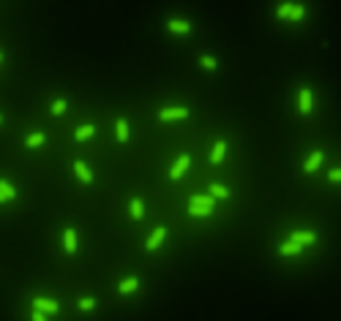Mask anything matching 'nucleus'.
Instances as JSON below:
<instances>
[{
	"instance_id": "1",
	"label": "nucleus",
	"mask_w": 341,
	"mask_h": 321,
	"mask_svg": "<svg viewBox=\"0 0 341 321\" xmlns=\"http://www.w3.org/2000/svg\"><path fill=\"white\" fill-rule=\"evenodd\" d=\"M276 16L279 19H292V22H300L306 16V8L298 3H279V8H276Z\"/></svg>"
},
{
	"instance_id": "2",
	"label": "nucleus",
	"mask_w": 341,
	"mask_h": 321,
	"mask_svg": "<svg viewBox=\"0 0 341 321\" xmlns=\"http://www.w3.org/2000/svg\"><path fill=\"white\" fill-rule=\"evenodd\" d=\"M33 311L47 316V313H60V305L55 300H49V297H33Z\"/></svg>"
},
{
	"instance_id": "3",
	"label": "nucleus",
	"mask_w": 341,
	"mask_h": 321,
	"mask_svg": "<svg viewBox=\"0 0 341 321\" xmlns=\"http://www.w3.org/2000/svg\"><path fill=\"white\" fill-rule=\"evenodd\" d=\"M183 117H188V107H172V109H161L159 112L161 122H175V120H183Z\"/></svg>"
},
{
	"instance_id": "4",
	"label": "nucleus",
	"mask_w": 341,
	"mask_h": 321,
	"mask_svg": "<svg viewBox=\"0 0 341 321\" xmlns=\"http://www.w3.org/2000/svg\"><path fill=\"white\" fill-rule=\"evenodd\" d=\"M77 229H74V226H66V229H63V250H66L68 256H74L77 253Z\"/></svg>"
},
{
	"instance_id": "5",
	"label": "nucleus",
	"mask_w": 341,
	"mask_h": 321,
	"mask_svg": "<svg viewBox=\"0 0 341 321\" xmlns=\"http://www.w3.org/2000/svg\"><path fill=\"white\" fill-rule=\"evenodd\" d=\"M188 166H191V155H186V153H183L180 158L175 161V166L170 169V180H180L183 174H186V169H188Z\"/></svg>"
},
{
	"instance_id": "6",
	"label": "nucleus",
	"mask_w": 341,
	"mask_h": 321,
	"mask_svg": "<svg viewBox=\"0 0 341 321\" xmlns=\"http://www.w3.org/2000/svg\"><path fill=\"white\" fill-rule=\"evenodd\" d=\"M167 240V226H156L153 234L148 237V250H159V245Z\"/></svg>"
},
{
	"instance_id": "7",
	"label": "nucleus",
	"mask_w": 341,
	"mask_h": 321,
	"mask_svg": "<svg viewBox=\"0 0 341 321\" xmlns=\"http://www.w3.org/2000/svg\"><path fill=\"white\" fill-rule=\"evenodd\" d=\"M290 242H295V245H300V248H303V245H311V242H317V234L314 231H292L290 234Z\"/></svg>"
},
{
	"instance_id": "8",
	"label": "nucleus",
	"mask_w": 341,
	"mask_h": 321,
	"mask_svg": "<svg viewBox=\"0 0 341 321\" xmlns=\"http://www.w3.org/2000/svg\"><path fill=\"white\" fill-rule=\"evenodd\" d=\"M167 30L177 33V36H186V33H191V22H186V19H170V22H167Z\"/></svg>"
},
{
	"instance_id": "9",
	"label": "nucleus",
	"mask_w": 341,
	"mask_h": 321,
	"mask_svg": "<svg viewBox=\"0 0 341 321\" xmlns=\"http://www.w3.org/2000/svg\"><path fill=\"white\" fill-rule=\"evenodd\" d=\"M74 172H77V177L82 180V185L93 183V172L88 169V163H85V161H74Z\"/></svg>"
},
{
	"instance_id": "10",
	"label": "nucleus",
	"mask_w": 341,
	"mask_h": 321,
	"mask_svg": "<svg viewBox=\"0 0 341 321\" xmlns=\"http://www.w3.org/2000/svg\"><path fill=\"white\" fill-rule=\"evenodd\" d=\"M298 107H300V112H303V114H309V112H311V107H314V96H311L309 87H303V90H300Z\"/></svg>"
},
{
	"instance_id": "11",
	"label": "nucleus",
	"mask_w": 341,
	"mask_h": 321,
	"mask_svg": "<svg viewBox=\"0 0 341 321\" xmlns=\"http://www.w3.org/2000/svg\"><path fill=\"white\" fill-rule=\"evenodd\" d=\"M224 155H227V139H216V144H213V153H210V161H213V163H221Z\"/></svg>"
},
{
	"instance_id": "12",
	"label": "nucleus",
	"mask_w": 341,
	"mask_h": 321,
	"mask_svg": "<svg viewBox=\"0 0 341 321\" xmlns=\"http://www.w3.org/2000/svg\"><path fill=\"white\" fill-rule=\"evenodd\" d=\"M320 166H322V150H314V153L309 155V161L303 163V172L311 174V172H317Z\"/></svg>"
},
{
	"instance_id": "13",
	"label": "nucleus",
	"mask_w": 341,
	"mask_h": 321,
	"mask_svg": "<svg viewBox=\"0 0 341 321\" xmlns=\"http://www.w3.org/2000/svg\"><path fill=\"white\" fill-rule=\"evenodd\" d=\"M115 133H118V142H120V144L129 142V122H126V117H118V120H115Z\"/></svg>"
},
{
	"instance_id": "14",
	"label": "nucleus",
	"mask_w": 341,
	"mask_h": 321,
	"mask_svg": "<svg viewBox=\"0 0 341 321\" xmlns=\"http://www.w3.org/2000/svg\"><path fill=\"white\" fill-rule=\"evenodd\" d=\"M129 210H131V218H134V220H142V218H145V204H142L140 196H134V199L129 202Z\"/></svg>"
},
{
	"instance_id": "15",
	"label": "nucleus",
	"mask_w": 341,
	"mask_h": 321,
	"mask_svg": "<svg viewBox=\"0 0 341 321\" xmlns=\"http://www.w3.org/2000/svg\"><path fill=\"white\" fill-rule=\"evenodd\" d=\"M137 289H140V278H126V281L118 283V291H120V294H134Z\"/></svg>"
},
{
	"instance_id": "16",
	"label": "nucleus",
	"mask_w": 341,
	"mask_h": 321,
	"mask_svg": "<svg viewBox=\"0 0 341 321\" xmlns=\"http://www.w3.org/2000/svg\"><path fill=\"white\" fill-rule=\"evenodd\" d=\"M90 136H96V125H79L77 131H74V139H77V142H88Z\"/></svg>"
},
{
	"instance_id": "17",
	"label": "nucleus",
	"mask_w": 341,
	"mask_h": 321,
	"mask_svg": "<svg viewBox=\"0 0 341 321\" xmlns=\"http://www.w3.org/2000/svg\"><path fill=\"white\" fill-rule=\"evenodd\" d=\"M210 196L213 199H229V188L221 183H210Z\"/></svg>"
},
{
	"instance_id": "18",
	"label": "nucleus",
	"mask_w": 341,
	"mask_h": 321,
	"mask_svg": "<svg viewBox=\"0 0 341 321\" xmlns=\"http://www.w3.org/2000/svg\"><path fill=\"white\" fill-rule=\"evenodd\" d=\"M44 142H47V136H44V133L41 131H38V133H30V136H27L25 139V147H30V150H36V147H41V144Z\"/></svg>"
},
{
	"instance_id": "19",
	"label": "nucleus",
	"mask_w": 341,
	"mask_h": 321,
	"mask_svg": "<svg viewBox=\"0 0 341 321\" xmlns=\"http://www.w3.org/2000/svg\"><path fill=\"white\" fill-rule=\"evenodd\" d=\"M300 250H303V248H300V245H295V242H290V240H287L284 245H279V253H281V256H300Z\"/></svg>"
},
{
	"instance_id": "20",
	"label": "nucleus",
	"mask_w": 341,
	"mask_h": 321,
	"mask_svg": "<svg viewBox=\"0 0 341 321\" xmlns=\"http://www.w3.org/2000/svg\"><path fill=\"white\" fill-rule=\"evenodd\" d=\"M213 207H199V204H188V215H196V218H205V215H210Z\"/></svg>"
},
{
	"instance_id": "21",
	"label": "nucleus",
	"mask_w": 341,
	"mask_h": 321,
	"mask_svg": "<svg viewBox=\"0 0 341 321\" xmlns=\"http://www.w3.org/2000/svg\"><path fill=\"white\" fill-rule=\"evenodd\" d=\"M0 196H3L5 202H8V199H16V191L11 188V185L5 183V180H0Z\"/></svg>"
},
{
	"instance_id": "22",
	"label": "nucleus",
	"mask_w": 341,
	"mask_h": 321,
	"mask_svg": "<svg viewBox=\"0 0 341 321\" xmlns=\"http://www.w3.org/2000/svg\"><path fill=\"white\" fill-rule=\"evenodd\" d=\"M188 204H199V207H216V199L213 196H191Z\"/></svg>"
},
{
	"instance_id": "23",
	"label": "nucleus",
	"mask_w": 341,
	"mask_h": 321,
	"mask_svg": "<svg viewBox=\"0 0 341 321\" xmlns=\"http://www.w3.org/2000/svg\"><path fill=\"white\" fill-rule=\"evenodd\" d=\"M199 63H202V68H207V71H216V57H210V55H202L199 57Z\"/></svg>"
},
{
	"instance_id": "24",
	"label": "nucleus",
	"mask_w": 341,
	"mask_h": 321,
	"mask_svg": "<svg viewBox=\"0 0 341 321\" xmlns=\"http://www.w3.org/2000/svg\"><path fill=\"white\" fill-rule=\"evenodd\" d=\"M77 308H79V311H93V308H96V297H85V300H79Z\"/></svg>"
},
{
	"instance_id": "25",
	"label": "nucleus",
	"mask_w": 341,
	"mask_h": 321,
	"mask_svg": "<svg viewBox=\"0 0 341 321\" xmlns=\"http://www.w3.org/2000/svg\"><path fill=\"white\" fill-rule=\"evenodd\" d=\"M63 112H66V101H63V98H57V101L52 104V114H57V117H60Z\"/></svg>"
},
{
	"instance_id": "26",
	"label": "nucleus",
	"mask_w": 341,
	"mask_h": 321,
	"mask_svg": "<svg viewBox=\"0 0 341 321\" xmlns=\"http://www.w3.org/2000/svg\"><path fill=\"white\" fill-rule=\"evenodd\" d=\"M328 180H331V183H339V180H341V172H339V169H331V174H328Z\"/></svg>"
},
{
	"instance_id": "27",
	"label": "nucleus",
	"mask_w": 341,
	"mask_h": 321,
	"mask_svg": "<svg viewBox=\"0 0 341 321\" xmlns=\"http://www.w3.org/2000/svg\"><path fill=\"white\" fill-rule=\"evenodd\" d=\"M30 321H47V316H44V313H38V311H33V313H30Z\"/></svg>"
},
{
	"instance_id": "28",
	"label": "nucleus",
	"mask_w": 341,
	"mask_h": 321,
	"mask_svg": "<svg viewBox=\"0 0 341 321\" xmlns=\"http://www.w3.org/2000/svg\"><path fill=\"white\" fill-rule=\"evenodd\" d=\"M0 60H3V52H0Z\"/></svg>"
},
{
	"instance_id": "29",
	"label": "nucleus",
	"mask_w": 341,
	"mask_h": 321,
	"mask_svg": "<svg viewBox=\"0 0 341 321\" xmlns=\"http://www.w3.org/2000/svg\"><path fill=\"white\" fill-rule=\"evenodd\" d=\"M0 202H5V199H3V196H0Z\"/></svg>"
},
{
	"instance_id": "30",
	"label": "nucleus",
	"mask_w": 341,
	"mask_h": 321,
	"mask_svg": "<svg viewBox=\"0 0 341 321\" xmlns=\"http://www.w3.org/2000/svg\"><path fill=\"white\" fill-rule=\"evenodd\" d=\"M0 122H3V117H0Z\"/></svg>"
}]
</instances>
